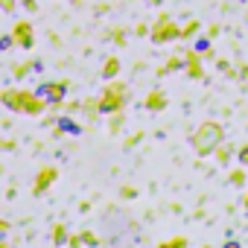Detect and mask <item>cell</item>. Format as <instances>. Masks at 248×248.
I'll list each match as a JSON object with an SVG mask.
<instances>
[{"instance_id":"cell-1","label":"cell","mask_w":248,"mask_h":248,"mask_svg":"<svg viewBox=\"0 0 248 248\" xmlns=\"http://www.w3.org/2000/svg\"><path fill=\"white\" fill-rule=\"evenodd\" d=\"M6 231H9V225H6V222H0V233H6Z\"/></svg>"}]
</instances>
